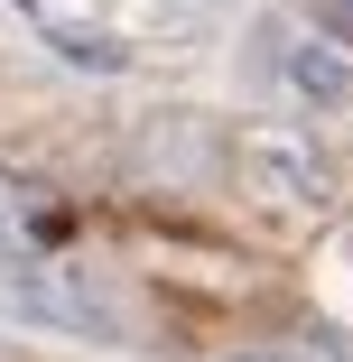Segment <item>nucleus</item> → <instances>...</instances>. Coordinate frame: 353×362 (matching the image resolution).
Listing matches in <instances>:
<instances>
[{
  "label": "nucleus",
  "instance_id": "0eeeda50",
  "mask_svg": "<svg viewBox=\"0 0 353 362\" xmlns=\"http://www.w3.org/2000/svg\"><path fill=\"white\" fill-rule=\"evenodd\" d=\"M233 362H260V353H233Z\"/></svg>",
  "mask_w": 353,
  "mask_h": 362
},
{
  "label": "nucleus",
  "instance_id": "f03ea898",
  "mask_svg": "<svg viewBox=\"0 0 353 362\" xmlns=\"http://www.w3.org/2000/svg\"><path fill=\"white\" fill-rule=\"evenodd\" d=\"M242 177L270 195V204H289V214H316L325 195H335V168H325V149L307 130H289V121H260V130H242Z\"/></svg>",
  "mask_w": 353,
  "mask_h": 362
},
{
  "label": "nucleus",
  "instance_id": "39448f33",
  "mask_svg": "<svg viewBox=\"0 0 353 362\" xmlns=\"http://www.w3.org/2000/svg\"><path fill=\"white\" fill-rule=\"evenodd\" d=\"M47 37H56V56L93 65V75H112V65H121V37H84V28H65V19H47Z\"/></svg>",
  "mask_w": 353,
  "mask_h": 362
},
{
  "label": "nucleus",
  "instance_id": "f257e3e1",
  "mask_svg": "<svg viewBox=\"0 0 353 362\" xmlns=\"http://www.w3.org/2000/svg\"><path fill=\"white\" fill-rule=\"evenodd\" d=\"M0 298L19 316H37V325H56V334H112L103 279L65 269V260H0Z\"/></svg>",
  "mask_w": 353,
  "mask_h": 362
},
{
  "label": "nucleus",
  "instance_id": "6e6552de",
  "mask_svg": "<svg viewBox=\"0 0 353 362\" xmlns=\"http://www.w3.org/2000/svg\"><path fill=\"white\" fill-rule=\"evenodd\" d=\"M344 19H353V0H344Z\"/></svg>",
  "mask_w": 353,
  "mask_h": 362
},
{
  "label": "nucleus",
  "instance_id": "20e7f679",
  "mask_svg": "<svg viewBox=\"0 0 353 362\" xmlns=\"http://www.w3.org/2000/svg\"><path fill=\"white\" fill-rule=\"evenodd\" d=\"M279 84H289V103H307V112H335V103H353V65L335 56V47H289V65H279Z\"/></svg>",
  "mask_w": 353,
  "mask_h": 362
},
{
  "label": "nucleus",
  "instance_id": "423d86ee",
  "mask_svg": "<svg viewBox=\"0 0 353 362\" xmlns=\"http://www.w3.org/2000/svg\"><path fill=\"white\" fill-rule=\"evenodd\" d=\"M279 362H353V344H344V334H325V325H307V334L279 353Z\"/></svg>",
  "mask_w": 353,
  "mask_h": 362
},
{
  "label": "nucleus",
  "instance_id": "7ed1b4c3",
  "mask_svg": "<svg viewBox=\"0 0 353 362\" xmlns=\"http://www.w3.org/2000/svg\"><path fill=\"white\" fill-rule=\"evenodd\" d=\"M139 168H149L158 186H195V177H214L224 168V130L214 121H195V112H168L139 130Z\"/></svg>",
  "mask_w": 353,
  "mask_h": 362
}]
</instances>
